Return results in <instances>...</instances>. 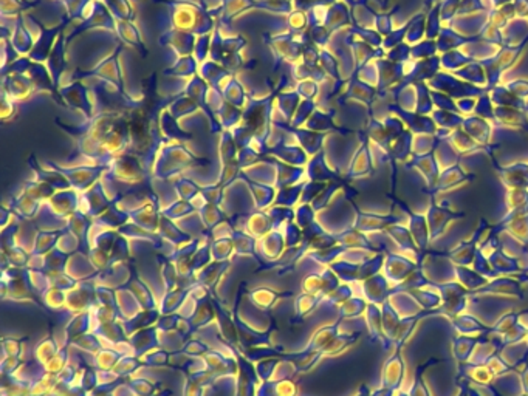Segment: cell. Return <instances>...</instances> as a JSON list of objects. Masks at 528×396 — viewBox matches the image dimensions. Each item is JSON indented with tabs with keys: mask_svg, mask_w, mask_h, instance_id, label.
Here are the masks:
<instances>
[]
</instances>
